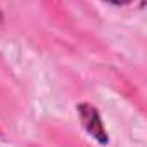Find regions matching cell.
<instances>
[{"label":"cell","instance_id":"6da1fadb","mask_svg":"<svg viewBox=\"0 0 147 147\" xmlns=\"http://www.w3.org/2000/svg\"><path fill=\"white\" fill-rule=\"evenodd\" d=\"M80 114H82V119H83L87 130H88L94 137H97L100 142H106L107 137H106V133H104V130H102V125H100V119H99L95 109L90 107V106H82V107H80Z\"/></svg>","mask_w":147,"mask_h":147}]
</instances>
